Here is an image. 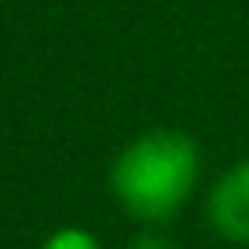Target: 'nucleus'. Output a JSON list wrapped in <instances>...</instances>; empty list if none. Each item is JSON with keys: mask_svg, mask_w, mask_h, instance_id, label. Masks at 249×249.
<instances>
[{"mask_svg": "<svg viewBox=\"0 0 249 249\" xmlns=\"http://www.w3.org/2000/svg\"><path fill=\"white\" fill-rule=\"evenodd\" d=\"M202 183V147L183 128L140 132L110 165V191L136 224L161 227L191 205Z\"/></svg>", "mask_w": 249, "mask_h": 249, "instance_id": "nucleus-1", "label": "nucleus"}, {"mask_svg": "<svg viewBox=\"0 0 249 249\" xmlns=\"http://www.w3.org/2000/svg\"><path fill=\"white\" fill-rule=\"evenodd\" d=\"M205 220L216 238L249 246V158L216 176L205 195Z\"/></svg>", "mask_w": 249, "mask_h": 249, "instance_id": "nucleus-2", "label": "nucleus"}, {"mask_svg": "<svg viewBox=\"0 0 249 249\" xmlns=\"http://www.w3.org/2000/svg\"><path fill=\"white\" fill-rule=\"evenodd\" d=\"M40 249H103V246L88 227H59L40 242Z\"/></svg>", "mask_w": 249, "mask_h": 249, "instance_id": "nucleus-3", "label": "nucleus"}, {"mask_svg": "<svg viewBox=\"0 0 249 249\" xmlns=\"http://www.w3.org/2000/svg\"><path fill=\"white\" fill-rule=\"evenodd\" d=\"M128 249H176L169 238H165L161 231H154V227H147V231H140L132 242H128Z\"/></svg>", "mask_w": 249, "mask_h": 249, "instance_id": "nucleus-4", "label": "nucleus"}]
</instances>
